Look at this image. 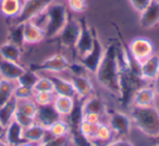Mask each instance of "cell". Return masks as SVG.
<instances>
[{
  "mask_svg": "<svg viewBox=\"0 0 159 146\" xmlns=\"http://www.w3.org/2000/svg\"><path fill=\"white\" fill-rule=\"evenodd\" d=\"M132 124L148 137L159 134V110L155 106L133 107L130 113Z\"/></svg>",
  "mask_w": 159,
  "mask_h": 146,
  "instance_id": "obj_2",
  "label": "cell"
},
{
  "mask_svg": "<svg viewBox=\"0 0 159 146\" xmlns=\"http://www.w3.org/2000/svg\"><path fill=\"white\" fill-rule=\"evenodd\" d=\"M74 99L75 98L68 97V96L56 95L52 105L61 117H68L74 106Z\"/></svg>",
  "mask_w": 159,
  "mask_h": 146,
  "instance_id": "obj_22",
  "label": "cell"
},
{
  "mask_svg": "<svg viewBox=\"0 0 159 146\" xmlns=\"http://www.w3.org/2000/svg\"><path fill=\"white\" fill-rule=\"evenodd\" d=\"M108 125L110 126L116 136L124 137L131 132V128L133 124L130 116L121 111H111L109 113Z\"/></svg>",
  "mask_w": 159,
  "mask_h": 146,
  "instance_id": "obj_8",
  "label": "cell"
},
{
  "mask_svg": "<svg viewBox=\"0 0 159 146\" xmlns=\"http://www.w3.org/2000/svg\"><path fill=\"white\" fill-rule=\"evenodd\" d=\"M38 79H39V75L37 74V72L32 69V70H25L16 82L18 83L19 85H23V86L34 89V86H35Z\"/></svg>",
  "mask_w": 159,
  "mask_h": 146,
  "instance_id": "obj_28",
  "label": "cell"
},
{
  "mask_svg": "<svg viewBox=\"0 0 159 146\" xmlns=\"http://www.w3.org/2000/svg\"><path fill=\"white\" fill-rule=\"evenodd\" d=\"M16 104H18V99L14 98L13 96L9 102L0 107V124L5 129L14 120V115L16 112Z\"/></svg>",
  "mask_w": 159,
  "mask_h": 146,
  "instance_id": "obj_21",
  "label": "cell"
},
{
  "mask_svg": "<svg viewBox=\"0 0 159 146\" xmlns=\"http://www.w3.org/2000/svg\"><path fill=\"white\" fill-rule=\"evenodd\" d=\"M107 146H134V144L131 143L128 139H123V137H119L117 139H113Z\"/></svg>",
  "mask_w": 159,
  "mask_h": 146,
  "instance_id": "obj_39",
  "label": "cell"
},
{
  "mask_svg": "<svg viewBox=\"0 0 159 146\" xmlns=\"http://www.w3.org/2000/svg\"><path fill=\"white\" fill-rule=\"evenodd\" d=\"M23 2L21 0H0V12L9 19H13L20 13Z\"/></svg>",
  "mask_w": 159,
  "mask_h": 146,
  "instance_id": "obj_23",
  "label": "cell"
},
{
  "mask_svg": "<svg viewBox=\"0 0 159 146\" xmlns=\"http://www.w3.org/2000/svg\"><path fill=\"white\" fill-rule=\"evenodd\" d=\"M23 35L24 43L26 44H37L45 39V31L40 25L33 21L23 23Z\"/></svg>",
  "mask_w": 159,
  "mask_h": 146,
  "instance_id": "obj_15",
  "label": "cell"
},
{
  "mask_svg": "<svg viewBox=\"0 0 159 146\" xmlns=\"http://www.w3.org/2000/svg\"><path fill=\"white\" fill-rule=\"evenodd\" d=\"M5 131H6V129L0 124V139H2V137L5 136Z\"/></svg>",
  "mask_w": 159,
  "mask_h": 146,
  "instance_id": "obj_43",
  "label": "cell"
},
{
  "mask_svg": "<svg viewBox=\"0 0 159 146\" xmlns=\"http://www.w3.org/2000/svg\"><path fill=\"white\" fill-rule=\"evenodd\" d=\"M37 104L33 99L18 100V104H16V110L26 116H30L34 119H35L36 112H37Z\"/></svg>",
  "mask_w": 159,
  "mask_h": 146,
  "instance_id": "obj_29",
  "label": "cell"
},
{
  "mask_svg": "<svg viewBox=\"0 0 159 146\" xmlns=\"http://www.w3.org/2000/svg\"><path fill=\"white\" fill-rule=\"evenodd\" d=\"M47 130H48L55 137H60V136L70 135L71 126L66 121L60 119V120H58L57 122H55L51 126H49Z\"/></svg>",
  "mask_w": 159,
  "mask_h": 146,
  "instance_id": "obj_30",
  "label": "cell"
},
{
  "mask_svg": "<svg viewBox=\"0 0 159 146\" xmlns=\"http://www.w3.org/2000/svg\"><path fill=\"white\" fill-rule=\"evenodd\" d=\"M23 130L24 129L16 121L11 122L9 125L6 128L5 131V141L9 146H19L24 143L25 139L23 136Z\"/></svg>",
  "mask_w": 159,
  "mask_h": 146,
  "instance_id": "obj_20",
  "label": "cell"
},
{
  "mask_svg": "<svg viewBox=\"0 0 159 146\" xmlns=\"http://www.w3.org/2000/svg\"><path fill=\"white\" fill-rule=\"evenodd\" d=\"M19 146H39V144L32 143V142H26V141H25L24 143H22L21 145H19Z\"/></svg>",
  "mask_w": 159,
  "mask_h": 146,
  "instance_id": "obj_42",
  "label": "cell"
},
{
  "mask_svg": "<svg viewBox=\"0 0 159 146\" xmlns=\"http://www.w3.org/2000/svg\"><path fill=\"white\" fill-rule=\"evenodd\" d=\"M68 18V9L63 3L53 1L51 5H49L45 11V38L51 39L57 37L66 24Z\"/></svg>",
  "mask_w": 159,
  "mask_h": 146,
  "instance_id": "obj_3",
  "label": "cell"
},
{
  "mask_svg": "<svg viewBox=\"0 0 159 146\" xmlns=\"http://www.w3.org/2000/svg\"><path fill=\"white\" fill-rule=\"evenodd\" d=\"M152 144H154V146H159V134L152 137Z\"/></svg>",
  "mask_w": 159,
  "mask_h": 146,
  "instance_id": "obj_41",
  "label": "cell"
},
{
  "mask_svg": "<svg viewBox=\"0 0 159 146\" xmlns=\"http://www.w3.org/2000/svg\"><path fill=\"white\" fill-rule=\"evenodd\" d=\"M25 71L21 64L16 61L0 59V75L2 79L10 81H16L20 75Z\"/></svg>",
  "mask_w": 159,
  "mask_h": 146,
  "instance_id": "obj_16",
  "label": "cell"
},
{
  "mask_svg": "<svg viewBox=\"0 0 159 146\" xmlns=\"http://www.w3.org/2000/svg\"><path fill=\"white\" fill-rule=\"evenodd\" d=\"M14 89H16L14 81L6 80V79L0 80V107L3 106L13 97Z\"/></svg>",
  "mask_w": 159,
  "mask_h": 146,
  "instance_id": "obj_26",
  "label": "cell"
},
{
  "mask_svg": "<svg viewBox=\"0 0 159 146\" xmlns=\"http://www.w3.org/2000/svg\"><path fill=\"white\" fill-rule=\"evenodd\" d=\"M128 50L133 58L142 62L149 58L152 55H154V45L148 38L137 37L130 43Z\"/></svg>",
  "mask_w": 159,
  "mask_h": 146,
  "instance_id": "obj_9",
  "label": "cell"
},
{
  "mask_svg": "<svg viewBox=\"0 0 159 146\" xmlns=\"http://www.w3.org/2000/svg\"><path fill=\"white\" fill-rule=\"evenodd\" d=\"M80 23H81V33L77 38L74 49L79 55V57L83 58L93 49L95 30L89 27L86 20L84 18L82 20H80Z\"/></svg>",
  "mask_w": 159,
  "mask_h": 146,
  "instance_id": "obj_5",
  "label": "cell"
},
{
  "mask_svg": "<svg viewBox=\"0 0 159 146\" xmlns=\"http://www.w3.org/2000/svg\"><path fill=\"white\" fill-rule=\"evenodd\" d=\"M104 52H105V48H104V46H102V42L99 40V38H98L97 33L95 32L93 49H92L85 57L80 58V62L84 66V68L86 69L87 72L95 74L96 70H97L98 66H99L100 61H102V59Z\"/></svg>",
  "mask_w": 159,
  "mask_h": 146,
  "instance_id": "obj_7",
  "label": "cell"
},
{
  "mask_svg": "<svg viewBox=\"0 0 159 146\" xmlns=\"http://www.w3.org/2000/svg\"><path fill=\"white\" fill-rule=\"evenodd\" d=\"M118 42H112L105 49L104 56L95 72L97 82L105 89L120 97V68L117 56Z\"/></svg>",
  "mask_w": 159,
  "mask_h": 146,
  "instance_id": "obj_1",
  "label": "cell"
},
{
  "mask_svg": "<svg viewBox=\"0 0 159 146\" xmlns=\"http://www.w3.org/2000/svg\"><path fill=\"white\" fill-rule=\"evenodd\" d=\"M0 146H9V145H8L6 141H3V139H0Z\"/></svg>",
  "mask_w": 159,
  "mask_h": 146,
  "instance_id": "obj_44",
  "label": "cell"
},
{
  "mask_svg": "<svg viewBox=\"0 0 159 146\" xmlns=\"http://www.w3.org/2000/svg\"><path fill=\"white\" fill-rule=\"evenodd\" d=\"M81 33V23L76 19L72 18L69 14L66 24L64 25L63 30L60 32V34L57 36L60 44L66 48H74L75 44L77 42V38Z\"/></svg>",
  "mask_w": 159,
  "mask_h": 146,
  "instance_id": "obj_6",
  "label": "cell"
},
{
  "mask_svg": "<svg viewBox=\"0 0 159 146\" xmlns=\"http://www.w3.org/2000/svg\"><path fill=\"white\" fill-rule=\"evenodd\" d=\"M159 74V55H152L141 62V78L144 81H152Z\"/></svg>",
  "mask_w": 159,
  "mask_h": 146,
  "instance_id": "obj_17",
  "label": "cell"
},
{
  "mask_svg": "<svg viewBox=\"0 0 159 146\" xmlns=\"http://www.w3.org/2000/svg\"><path fill=\"white\" fill-rule=\"evenodd\" d=\"M34 92H50L53 93V83L49 76H39L38 81L34 86Z\"/></svg>",
  "mask_w": 159,
  "mask_h": 146,
  "instance_id": "obj_33",
  "label": "cell"
},
{
  "mask_svg": "<svg viewBox=\"0 0 159 146\" xmlns=\"http://www.w3.org/2000/svg\"><path fill=\"white\" fill-rule=\"evenodd\" d=\"M0 57L6 60L18 62L21 57V48L12 43L7 42L0 46Z\"/></svg>",
  "mask_w": 159,
  "mask_h": 146,
  "instance_id": "obj_25",
  "label": "cell"
},
{
  "mask_svg": "<svg viewBox=\"0 0 159 146\" xmlns=\"http://www.w3.org/2000/svg\"><path fill=\"white\" fill-rule=\"evenodd\" d=\"M70 62L64 57L63 55H53L51 57L45 59L42 63L37 64L33 70L35 71H44V72H50V73H62L64 71L69 70Z\"/></svg>",
  "mask_w": 159,
  "mask_h": 146,
  "instance_id": "obj_10",
  "label": "cell"
},
{
  "mask_svg": "<svg viewBox=\"0 0 159 146\" xmlns=\"http://www.w3.org/2000/svg\"><path fill=\"white\" fill-rule=\"evenodd\" d=\"M47 129H45L43 125L38 124L37 122L30 125L29 128H25L23 130V136L26 142H32V143L39 144L42 142L44 134Z\"/></svg>",
  "mask_w": 159,
  "mask_h": 146,
  "instance_id": "obj_24",
  "label": "cell"
},
{
  "mask_svg": "<svg viewBox=\"0 0 159 146\" xmlns=\"http://www.w3.org/2000/svg\"><path fill=\"white\" fill-rule=\"evenodd\" d=\"M55 96L56 94L50 92H37L34 93L33 100L37 104V106H44V105L52 104Z\"/></svg>",
  "mask_w": 159,
  "mask_h": 146,
  "instance_id": "obj_31",
  "label": "cell"
},
{
  "mask_svg": "<svg viewBox=\"0 0 159 146\" xmlns=\"http://www.w3.org/2000/svg\"><path fill=\"white\" fill-rule=\"evenodd\" d=\"M156 96V93L152 86H141L133 93L132 103L135 107L154 106Z\"/></svg>",
  "mask_w": 159,
  "mask_h": 146,
  "instance_id": "obj_14",
  "label": "cell"
},
{
  "mask_svg": "<svg viewBox=\"0 0 159 146\" xmlns=\"http://www.w3.org/2000/svg\"><path fill=\"white\" fill-rule=\"evenodd\" d=\"M82 110L83 113H97V115L106 116L108 113L107 106L102 99H100L97 96H89V97L83 99L82 102Z\"/></svg>",
  "mask_w": 159,
  "mask_h": 146,
  "instance_id": "obj_18",
  "label": "cell"
},
{
  "mask_svg": "<svg viewBox=\"0 0 159 146\" xmlns=\"http://www.w3.org/2000/svg\"><path fill=\"white\" fill-rule=\"evenodd\" d=\"M70 81L74 87L76 97L80 99H85L93 95L94 86L91 79L86 74H81V75H71Z\"/></svg>",
  "mask_w": 159,
  "mask_h": 146,
  "instance_id": "obj_12",
  "label": "cell"
},
{
  "mask_svg": "<svg viewBox=\"0 0 159 146\" xmlns=\"http://www.w3.org/2000/svg\"><path fill=\"white\" fill-rule=\"evenodd\" d=\"M14 120H16V121L18 122V123L20 124L23 129L29 128L30 125H32L33 123H35V119H34V118L24 115V113L20 112V111H18V110H16V115H14Z\"/></svg>",
  "mask_w": 159,
  "mask_h": 146,
  "instance_id": "obj_34",
  "label": "cell"
},
{
  "mask_svg": "<svg viewBox=\"0 0 159 146\" xmlns=\"http://www.w3.org/2000/svg\"><path fill=\"white\" fill-rule=\"evenodd\" d=\"M55 0H24L20 13L16 18L11 19L12 24H22L27 21H32L33 19L45 13L49 5Z\"/></svg>",
  "mask_w": 159,
  "mask_h": 146,
  "instance_id": "obj_4",
  "label": "cell"
},
{
  "mask_svg": "<svg viewBox=\"0 0 159 146\" xmlns=\"http://www.w3.org/2000/svg\"><path fill=\"white\" fill-rule=\"evenodd\" d=\"M70 145V135L60 137H53L45 143L39 144V146H69Z\"/></svg>",
  "mask_w": 159,
  "mask_h": 146,
  "instance_id": "obj_35",
  "label": "cell"
},
{
  "mask_svg": "<svg viewBox=\"0 0 159 146\" xmlns=\"http://www.w3.org/2000/svg\"><path fill=\"white\" fill-rule=\"evenodd\" d=\"M62 119L52 104L44 105V106H38L37 112L35 116V122L43 125L45 129H48L52 125L58 120Z\"/></svg>",
  "mask_w": 159,
  "mask_h": 146,
  "instance_id": "obj_11",
  "label": "cell"
},
{
  "mask_svg": "<svg viewBox=\"0 0 159 146\" xmlns=\"http://www.w3.org/2000/svg\"><path fill=\"white\" fill-rule=\"evenodd\" d=\"M129 1H130L133 9L141 13L152 3V0H129Z\"/></svg>",
  "mask_w": 159,
  "mask_h": 146,
  "instance_id": "obj_37",
  "label": "cell"
},
{
  "mask_svg": "<svg viewBox=\"0 0 159 146\" xmlns=\"http://www.w3.org/2000/svg\"><path fill=\"white\" fill-rule=\"evenodd\" d=\"M68 5L69 8L73 12H76V13L84 12L87 7L86 0H68Z\"/></svg>",
  "mask_w": 159,
  "mask_h": 146,
  "instance_id": "obj_36",
  "label": "cell"
},
{
  "mask_svg": "<svg viewBox=\"0 0 159 146\" xmlns=\"http://www.w3.org/2000/svg\"><path fill=\"white\" fill-rule=\"evenodd\" d=\"M1 79H2V78H1V75H0V80H1Z\"/></svg>",
  "mask_w": 159,
  "mask_h": 146,
  "instance_id": "obj_45",
  "label": "cell"
},
{
  "mask_svg": "<svg viewBox=\"0 0 159 146\" xmlns=\"http://www.w3.org/2000/svg\"><path fill=\"white\" fill-rule=\"evenodd\" d=\"M102 116L97 115V113H83V120L82 121L89 122L92 124H97L100 123V119H102Z\"/></svg>",
  "mask_w": 159,
  "mask_h": 146,
  "instance_id": "obj_38",
  "label": "cell"
},
{
  "mask_svg": "<svg viewBox=\"0 0 159 146\" xmlns=\"http://www.w3.org/2000/svg\"><path fill=\"white\" fill-rule=\"evenodd\" d=\"M152 89H154L155 93H156L157 96H159V74L152 81Z\"/></svg>",
  "mask_w": 159,
  "mask_h": 146,
  "instance_id": "obj_40",
  "label": "cell"
},
{
  "mask_svg": "<svg viewBox=\"0 0 159 146\" xmlns=\"http://www.w3.org/2000/svg\"><path fill=\"white\" fill-rule=\"evenodd\" d=\"M34 89L31 87L23 86V85H16L14 89V98H16L18 100H23V99H33L34 97Z\"/></svg>",
  "mask_w": 159,
  "mask_h": 146,
  "instance_id": "obj_32",
  "label": "cell"
},
{
  "mask_svg": "<svg viewBox=\"0 0 159 146\" xmlns=\"http://www.w3.org/2000/svg\"><path fill=\"white\" fill-rule=\"evenodd\" d=\"M50 80L53 83V93L59 96H68V97L75 98L74 87L72 85V82L70 80H66L64 78H61L59 75H49Z\"/></svg>",
  "mask_w": 159,
  "mask_h": 146,
  "instance_id": "obj_19",
  "label": "cell"
},
{
  "mask_svg": "<svg viewBox=\"0 0 159 146\" xmlns=\"http://www.w3.org/2000/svg\"><path fill=\"white\" fill-rule=\"evenodd\" d=\"M8 40L12 44L16 45L20 48L25 44L24 35H23V23L22 24H12L8 33Z\"/></svg>",
  "mask_w": 159,
  "mask_h": 146,
  "instance_id": "obj_27",
  "label": "cell"
},
{
  "mask_svg": "<svg viewBox=\"0 0 159 146\" xmlns=\"http://www.w3.org/2000/svg\"><path fill=\"white\" fill-rule=\"evenodd\" d=\"M139 23L143 29H152L159 24V0H152V3L141 12Z\"/></svg>",
  "mask_w": 159,
  "mask_h": 146,
  "instance_id": "obj_13",
  "label": "cell"
}]
</instances>
